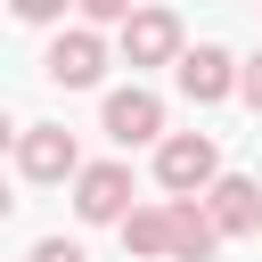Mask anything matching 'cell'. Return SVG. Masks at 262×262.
Listing matches in <instances>:
<instances>
[{"label": "cell", "mask_w": 262, "mask_h": 262, "mask_svg": "<svg viewBox=\"0 0 262 262\" xmlns=\"http://www.w3.org/2000/svg\"><path fill=\"white\" fill-rule=\"evenodd\" d=\"M156 180H164L172 196H205V188L221 180L213 131H172V139H156Z\"/></svg>", "instance_id": "cell-1"}, {"label": "cell", "mask_w": 262, "mask_h": 262, "mask_svg": "<svg viewBox=\"0 0 262 262\" xmlns=\"http://www.w3.org/2000/svg\"><path fill=\"white\" fill-rule=\"evenodd\" d=\"M16 172H25L33 188H49V180H82V147H74V131H66V123H25V131H16Z\"/></svg>", "instance_id": "cell-2"}, {"label": "cell", "mask_w": 262, "mask_h": 262, "mask_svg": "<svg viewBox=\"0 0 262 262\" xmlns=\"http://www.w3.org/2000/svg\"><path fill=\"white\" fill-rule=\"evenodd\" d=\"M172 82H180V98H188V106H221V98L246 82V66H237L221 41H196V49L172 66Z\"/></svg>", "instance_id": "cell-3"}, {"label": "cell", "mask_w": 262, "mask_h": 262, "mask_svg": "<svg viewBox=\"0 0 262 262\" xmlns=\"http://www.w3.org/2000/svg\"><path fill=\"white\" fill-rule=\"evenodd\" d=\"M98 123H106V139H115V147H147V139H172V131H164V98H156V90H139V82L106 90Z\"/></svg>", "instance_id": "cell-4"}, {"label": "cell", "mask_w": 262, "mask_h": 262, "mask_svg": "<svg viewBox=\"0 0 262 262\" xmlns=\"http://www.w3.org/2000/svg\"><path fill=\"white\" fill-rule=\"evenodd\" d=\"M41 74H49L57 90H90V82L106 74V41H98V25L57 33V41H49V57H41Z\"/></svg>", "instance_id": "cell-5"}, {"label": "cell", "mask_w": 262, "mask_h": 262, "mask_svg": "<svg viewBox=\"0 0 262 262\" xmlns=\"http://www.w3.org/2000/svg\"><path fill=\"white\" fill-rule=\"evenodd\" d=\"M123 57H131V74H139V66H180V57H188L180 16H172V8H139V16L123 25Z\"/></svg>", "instance_id": "cell-6"}, {"label": "cell", "mask_w": 262, "mask_h": 262, "mask_svg": "<svg viewBox=\"0 0 262 262\" xmlns=\"http://www.w3.org/2000/svg\"><path fill=\"white\" fill-rule=\"evenodd\" d=\"M74 213L82 221H131V164H82V180H74Z\"/></svg>", "instance_id": "cell-7"}, {"label": "cell", "mask_w": 262, "mask_h": 262, "mask_svg": "<svg viewBox=\"0 0 262 262\" xmlns=\"http://www.w3.org/2000/svg\"><path fill=\"white\" fill-rule=\"evenodd\" d=\"M205 213H213L221 237H262V188H254L246 172H221V180L205 188Z\"/></svg>", "instance_id": "cell-8"}, {"label": "cell", "mask_w": 262, "mask_h": 262, "mask_svg": "<svg viewBox=\"0 0 262 262\" xmlns=\"http://www.w3.org/2000/svg\"><path fill=\"white\" fill-rule=\"evenodd\" d=\"M213 254H221V229L205 196H172V262H213Z\"/></svg>", "instance_id": "cell-9"}, {"label": "cell", "mask_w": 262, "mask_h": 262, "mask_svg": "<svg viewBox=\"0 0 262 262\" xmlns=\"http://www.w3.org/2000/svg\"><path fill=\"white\" fill-rule=\"evenodd\" d=\"M123 246H131V254H147V262H172V205H131Z\"/></svg>", "instance_id": "cell-10"}, {"label": "cell", "mask_w": 262, "mask_h": 262, "mask_svg": "<svg viewBox=\"0 0 262 262\" xmlns=\"http://www.w3.org/2000/svg\"><path fill=\"white\" fill-rule=\"evenodd\" d=\"M66 8H82V0H8V16H16V25H57Z\"/></svg>", "instance_id": "cell-11"}, {"label": "cell", "mask_w": 262, "mask_h": 262, "mask_svg": "<svg viewBox=\"0 0 262 262\" xmlns=\"http://www.w3.org/2000/svg\"><path fill=\"white\" fill-rule=\"evenodd\" d=\"M82 16H90V25H131L139 0H82Z\"/></svg>", "instance_id": "cell-12"}, {"label": "cell", "mask_w": 262, "mask_h": 262, "mask_svg": "<svg viewBox=\"0 0 262 262\" xmlns=\"http://www.w3.org/2000/svg\"><path fill=\"white\" fill-rule=\"evenodd\" d=\"M33 262H90V254H82L74 237H41V246H33Z\"/></svg>", "instance_id": "cell-13"}, {"label": "cell", "mask_w": 262, "mask_h": 262, "mask_svg": "<svg viewBox=\"0 0 262 262\" xmlns=\"http://www.w3.org/2000/svg\"><path fill=\"white\" fill-rule=\"evenodd\" d=\"M237 98H246V106H254V115H262V49H254V57H246V82H237Z\"/></svg>", "instance_id": "cell-14"}]
</instances>
